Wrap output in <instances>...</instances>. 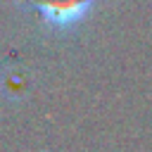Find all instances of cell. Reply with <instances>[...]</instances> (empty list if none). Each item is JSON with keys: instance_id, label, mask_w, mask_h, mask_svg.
<instances>
[{"instance_id": "obj_1", "label": "cell", "mask_w": 152, "mask_h": 152, "mask_svg": "<svg viewBox=\"0 0 152 152\" xmlns=\"http://www.w3.org/2000/svg\"><path fill=\"white\" fill-rule=\"evenodd\" d=\"M36 2L40 17L55 28H69L78 24L93 5V0H36Z\"/></svg>"}]
</instances>
